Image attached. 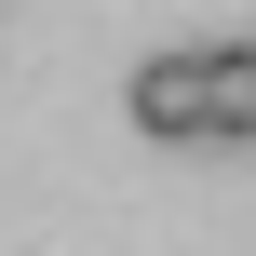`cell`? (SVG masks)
<instances>
[{
  "label": "cell",
  "instance_id": "2",
  "mask_svg": "<svg viewBox=\"0 0 256 256\" xmlns=\"http://www.w3.org/2000/svg\"><path fill=\"white\" fill-rule=\"evenodd\" d=\"M202 108H216V148L256 135V40H216L202 54Z\"/></svg>",
  "mask_w": 256,
  "mask_h": 256
},
{
  "label": "cell",
  "instance_id": "1",
  "mask_svg": "<svg viewBox=\"0 0 256 256\" xmlns=\"http://www.w3.org/2000/svg\"><path fill=\"white\" fill-rule=\"evenodd\" d=\"M162 148H216V108H202V54H148L135 68V94H122Z\"/></svg>",
  "mask_w": 256,
  "mask_h": 256
}]
</instances>
